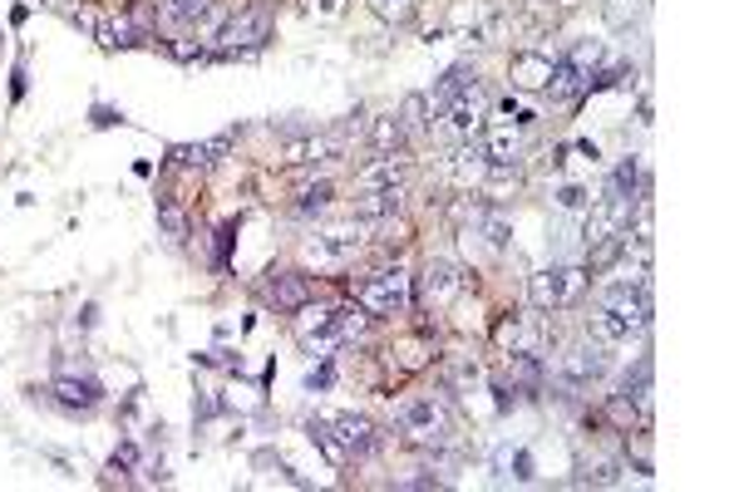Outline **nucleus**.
<instances>
[{
	"label": "nucleus",
	"instance_id": "nucleus-1",
	"mask_svg": "<svg viewBox=\"0 0 739 492\" xmlns=\"http://www.w3.org/2000/svg\"><path fill=\"white\" fill-rule=\"evenodd\" d=\"M306 261H311L316 271H341V267H351L355 257L365 251V222L360 217H351V222H331V226H321L316 236H306Z\"/></svg>",
	"mask_w": 739,
	"mask_h": 492
},
{
	"label": "nucleus",
	"instance_id": "nucleus-2",
	"mask_svg": "<svg viewBox=\"0 0 739 492\" xmlns=\"http://www.w3.org/2000/svg\"><path fill=\"white\" fill-rule=\"evenodd\" d=\"M483 114H488V89L479 85V75L469 79V85L459 89V94L449 99V104L434 114V124L429 129L439 133V139H454V143H469L473 133H479V124H483Z\"/></svg>",
	"mask_w": 739,
	"mask_h": 492
},
{
	"label": "nucleus",
	"instance_id": "nucleus-3",
	"mask_svg": "<svg viewBox=\"0 0 739 492\" xmlns=\"http://www.w3.org/2000/svg\"><path fill=\"white\" fill-rule=\"evenodd\" d=\"M395 424L409 443H419V449H444V443L454 439L449 414H444V404H434V399H399Z\"/></svg>",
	"mask_w": 739,
	"mask_h": 492
},
{
	"label": "nucleus",
	"instance_id": "nucleus-4",
	"mask_svg": "<svg viewBox=\"0 0 739 492\" xmlns=\"http://www.w3.org/2000/svg\"><path fill=\"white\" fill-rule=\"evenodd\" d=\"M591 276L582 267H543L537 276H527V296H533L537 311H562V306H577L587 296Z\"/></svg>",
	"mask_w": 739,
	"mask_h": 492
},
{
	"label": "nucleus",
	"instance_id": "nucleus-5",
	"mask_svg": "<svg viewBox=\"0 0 739 492\" xmlns=\"http://www.w3.org/2000/svg\"><path fill=\"white\" fill-rule=\"evenodd\" d=\"M409 300H415V276H405V271H375V276H365L360 286H355V306L370 315H399L409 311Z\"/></svg>",
	"mask_w": 739,
	"mask_h": 492
},
{
	"label": "nucleus",
	"instance_id": "nucleus-6",
	"mask_svg": "<svg viewBox=\"0 0 739 492\" xmlns=\"http://www.w3.org/2000/svg\"><path fill=\"white\" fill-rule=\"evenodd\" d=\"M271 35V15L262 5L252 11H237L217 25V60H232V54H257Z\"/></svg>",
	"mask_w": 739,
	"mask_h": 492
},
{
	"label": "nucleus",
	"instance_id": "nucleus-7",
	"mask_svg": "<svg viewBox=\"0 0 739 492\" xmlns=\"http://www.w3.org/2000/svg\"><path fill=\"white\" fill-rule=\"evenodd\" d=\"M611 370V354L601 340H582V345H568V350L558 354V364H552V375L562 379L568 389H587L597 385L601 375Z\"/></svg>",
	"mask_w": 739,
	"mask_h": 492
},
{
	"label": "nucleus",
	"instance_id": "nucleus-8",
	"mask_svg": "<svg viewBox=\"0 0 739 492\" xmlns=\"http://www.w3.org/2000/svg\"><path fill=\"white\" fill-rule=\"evenodd\" d=\"M463 290H469V276H463L454 261H429V267L419 271V281H415V296L424 300V306H434V311L454 306Z\"/></svg>",
	"mask_w": 739,
	"mask_h": 492
},
{
	"label": "nucleus",
	"instance_id": "nucleus-9",
	"mask_svg": "<svg viewBox=\"0 0 739 492\" xmlns=\"http://www.w3.org/2000/svg\"><path fill=\"white\" fill-rule=\"evenodd\" d=\"M262 296H267L277 311L296 315L301 306L316 296V286H311V276H301V271H267V281H262Z\"/></svg>",
	"mask_w": 739,
	"mask_h": 492
},
{
	"label": "nucleus",
	"instance_id": "nucleus-10",
	"mask_svg": "<svg viewBox=\"0 0 739 492\" xmlns=\"http://www.w3.org/2000/svg\"><path fill=\"white\" fill-rule=\"evenodd\" d=\"M483 172H488V153L473 148V143H463V148H454L449 158H444V182H454L463 193L483 187Z\"/></svg>",
	"mask_w": 739,
	"mask_h": 492
},
{
	"label": "nucleus",
	"instance_id": "nucleus-11",
	"mask_svg": "<svg viewBox=\"0 0 739 492\" xmlns=\"http://www.w3.org/2000/svg\"><path fill=\"white\" fill-rule=\"evenodd\" d=\"M405 178H409L405 153H380L375 163H365V168L355 172V187H360V193H375V187H405Z\"/></svg>",
	"mask_w": 739,
	"mask_h": 492
},
{
	"label": "nucleus",
	"instance_id": "nucleus-12",
	"mask_svg": "<svg viewBox=\"0 0 739 492\" xmlns=\"http://www.w3.org/2000/svg\"><path fill=\"white\" fill-rule=\"evenodd\" d=\"M321 418H326V428H331L335 439L345 443L351 458H360V453L375 449V424H370L365 414H321Z\"/></svg>",
	"mask_w": 739,
	"mask_h": 492
},
{
	"label": "nucleus",
	"instance_id": "nucleus-13",
	"mask_svg": "<svg viewBox=\"0 0 739 492\" xmlns=\"http://www.w3.org/2000/svg\"><path fill=\"white\" fill-rule=\"evenodd\" d=\"M50 394L60 399V409H69V414H89V409H99V399H104V389L94 385V379H79V375H60L50 385Z\"/></svg>",
	"mask_w": 739,
	"mask_h": 492
},
{
	"label": "nucleus",
	"instance_id": "nucleus-14",
	"mask_svg": "<svg viewBox=\"0 0 739 492\" xmlns=\"http://www.w3.org/2000/svg\"><path fill=\"white\" fill-rule=\"evenodd\" d=\"M493 340L504 345L508 354H537V345H543V331H537V321H527V315H508V321H498Z\"/></svg>",
	"mask_w": 739,
	"mask_h": 492
},
{
	"label": "nucleus",
	"instance_id": "nucleus-15",
	"mask_svg": "<svg viewBox=\"0 0 739 492\" xmlns=\"http://www.w3.org/2000/svg\"><path fill=\"white\" fill-rule=\"evenodd\" d=\"M232 139L237 133H222V139H207V143H178V148H173V163H178V168H213L217 158H222L227 148H232Z\"/></svg>",
	"mask_w": 739,
	"mask_h": 492
},
{
	"label": "nucleus",
	"instance_id": "nucleus-16",
	"mask_svg": "<svg viewBox=\"0 0 739 492\" xmlns=\"http://www.w3.org/2000/svg\"><path fill=\"white\" fill-rule=\"evenodd\" d=\"M405 207V187H375V193L355 197V217L360 222H385V217H399Z\"/></svg>",
	"mask_w": 739,
	"mask_h": 492
},
{
	"label": "nucleus",
	"instance_id": "nucleus-17",
	"mask_svg": "<svg viewBox=\"0 0 739 492\" xmlns=\"http://www.w3.org/2000/svg\"><path fill=\"white\" fill-rule=\"evenodd\" d=\"M163 15H168V25H178V30H198V25H213L217 21V5L213 0H168L163 5ZM222 25V21H217Z\"/></svg>",
	"mask_w": 739,
	"mask_h": 492
},
{
	"label": "nucleus",
	"instance_id": "nucleus-18",
	"mask_svg": "<svg viewBox=\"0 0 739 492\" xmlns=\"http://www.w3.org/2000/svg\"><path fill=\"white\" fill-rule=\"evenodd\" d=\"M552 60H558V54H543V50L513 54V79H518L523 89H543L547 75H552Z\"/></svg>",
	"mask_w": 739,
	"mask_h": 492
},
{
	"label": "nucleus",
	"instance_id": "nucleus-19",
	"mask_svg": "<svg viewBox=\"0 0 739 492\" xmlns=\"http://www.w3.org/2000/svg\"><path fill=\"white\" fill-rule=\"evenodd\" d=\"M94 35L109 44V50H124V44H139L143 30L129 21V15H109V21H94Z\"/></svg>",
	"mask_w": 739,
	"mask_h": 492
},
{
	"label": "nucleus",
	"instance_id": "nucleus-20",
	"mask_svg": "<svg viewBox=\"0 0 739 492\" xmlns=\"http://www.w3.org/2000/svg\"><path fill=\"white\" fill-rule=\"evenodd\" d=\"M483 153H488V163H513L518 153H523V129H518V124H498Z\"/></svg>",
	"mask_w": 739,
	"mask_h": 492
},
{
	"label": "nucleus",
	"instance_id": "nucleus-21",
	"mask_svg": "<svg viewBox=\"0 0 739 492\" xmlns=\"http://www.w3.org/2000/svg\"><path fill=\"white\" fill-rule=\"evenodd\" d=\"M632 193H646V172L636 158H626V163H616V172H611L607 197H626V203H632Z\"/></svg>",
	"mask_w": 739,
	"mask_h": 492
},
{
	"label": "nucleus",
	"instance_id": "nucleus-22",
	"mask_svg": "<svg viewBox=\"0 0 739 492\" xmlns=\"http://www.w3.org/2000/svg\"><path fill=\"white\" fill-rule=\"evenodd\" d=\"M399 143H405V129H399L395 114L370 118V148L375 153H399Z\"/></svg>",
	"mask_w": 739,
	"mask_h": 492
},
{
	"label": "nucleus",
	"instance_id": "nucleus-23",
	"mask_svg": "<svg viewBox=\"0 0 739 492\" xmlns=\"http://www.w3.org/2000/svg\"><path fill=\"white\" fill-rule=\"evenodd\" d=\"M399 129H405V139H409V133H424L429 129V99L424 94H409L405 99V104H399Z\"/></svg>",
	"mask_w": 739,
	"mask_h": 492
},
{
	"label": "nucleus",
	"instance_id": "nucleus-24",
	"mask_svg": "<svg viewBox=\"0 0 739 492\" xmlns=\"http://www.w3.org/2000/svg\"><path fill=\"white\" fill-rule=\"evenodd\" d=\"M582 482H591V488H616V482H622V463H616V458L582 463Z\"/></svg>",
	"mask_w": 739,
	"mask_h": 492
},
{
	"label": "nucleus",
	"instance_id": "nucleus-25",
	"mask_svg": "<svg viewBox=\"0 0 739 492\" xmlns=\"http://www.w3.org/2000/svg\"><path fill=\"white\" fill-rule=\"evenodd\" d=\"M508 375L523 389H537L543 385V364H537V354H508Z\"/></svg>",
	"mask_w": 739,
	"mask_h": 492
},
{
	"label": "nucleus",
	"instance_id": "nucleus-26",
	"mask_svg": "<svg viewBox=\"0 0 739 492\" xmlns=\"http://www.w3.org/2000/svg\"><path fill=\"white\" fill-rule=\"evenodd\" d=\"M311 439L321 443V453H326V458H331V463H351V453H345V443L335 439L331 428H326V418H311Z\"/></svg>",
	"mask_w": 739,
	"mask_h": 492
},
{
	"label": "nucleus",
	"instance_id": "nucleus-27",
	"mask_svg": "<svg viewBox=\"0 0 739 492\" xmlns=\"http://www.w3.org/2000/svg\"><path fill=\"white\" fill-rule=\"evenodd\" d=\"M473 232H479L483 242L493 246V251H504V246H508V236H513V226H508V222H504V217H498V212H488V217H483L479 226H473Z\"/></svg>",
	"mask_w": 739,
	"mask_h": 492
},
{
	"label": "nucleus",
	"instance_id": "nucleus-28",
	"mask_svg": "<svg viewBox=\"0 0 739 492\" xmlns=\"http://www.w3.org/2000/svg\"><path fill=\"white\" fill-rule=\"evenodd\" d=\"M326 207H331V182H316V187H306V193H301L296 217H316V212H326Z\"/></svg>",
	"mask_w": 739,
	"mask_h": 492
},
{
	"label": "nucleus",
	"instance_id": "nucleus-29",
	"mask_svg": "<svg viewBox=\"0 0 739 492\" xmlns=\"http://www.w3.org/2000/svg\"><path fill=\"white\" fill-rule=\"evenodd\" d=\"M415 5L419 0H370V11L380 15V21H409V15H415Z\"/></svg>",
	"mask_w": 739,
	"mask_h": 492
},
{
	"label": "nucleus",
	"instance_id": "nucleus-30",
	"mask_svg": "<svg viewBox=\"0 0 739 492\" xmlns=\"http://www.w3.org/2000/svg\"><path fill=\"white\" fill-rule=\"evenodd\" d=\"M498 118H504V124H518V129H527V124H533V104H527V99H504V104H498Z\"/></svg>",
	"mask_w": 739,
	"mask_h": 492
},
{
	"label": "nucleus",
	"instance_id": "nucleus-31",
	"mask_svg": "<svg viewBox=\"0 0 739 492\" xmlns=\"http://www.w3.org/2000/svg\"><path fill=\"white\" fill-rule=\"evenodd\" d=\"M158 222H163V232H168V236H188V217H182L178 203H163L158 207Z\"/></svg>",
	"mask_w": 739,
	"mask_h": 492
},
{
	"label": "nucleus",
	"instance_id": "nucleus-32",
	"mask_svg": "<svg viewBox=\"0 0 739 492\" xmlns=\"http://www.w3.org/2000/svg\"><path fill=\"white\" fill-rule=\"evenodd\" d=\"M133 463H139V443L124 439V443L114 449V468H133Z\"/></svg>",
	"mask_w": 739,
	"mask_h": 492
},
{
	"label": "nucleus",
	"instance_id": "nucleus-33",
	"mask_svg": "<svg viewBox=\"0 0 739 492\" xmlns=\"http://www.w3.org/2000/svg\"><path fill=\"white\" fill-rule=\"evenodd\" d=\"M558 203H562V207H572V212H577V207L587 203V193H582V187H562V193H558Z\"/></svg>",
	"mask_w": 739,
	"mask_h": 492
},
{
	"label": "nucleus",
	"instance_id": "nucleus-34",
	"mask_svg": "<svg viewBox=\"0 0 739 492\" xmlns=\"http://www.w3.org/2000/svg\"><path fill=\"white\" fill-rule=\"evenodd\" d=\"M306 385H311V389H326V385H331V364H321V370H316V375L306 379Z\"/></svg>",
	"mask_w": 739,
	"mask_h": 492
}]
</instances>
